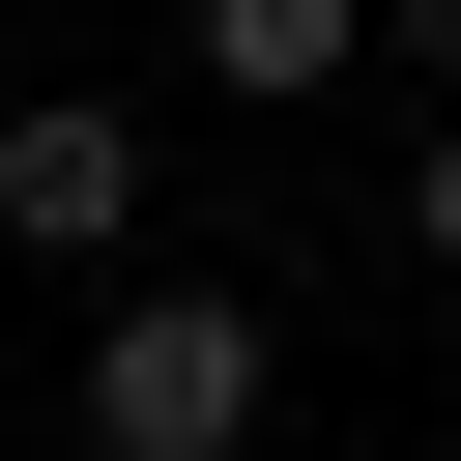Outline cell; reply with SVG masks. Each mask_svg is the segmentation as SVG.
<instances>
[{"mask_svg":"<svg viewBox=\"0 0 461 461\" xmlns=\"http://www.w3.org/2000/svg\"><path fill=\"white\" fill-rule=\"evenodd\" d=\"M230 432H259V288H115L86 461H230Z\"/></svg>","mask_w":461,"mask_h":461,"instance_id":"1","label":"cell"},{"mask_svg":"<svg viewBox=\"0 0 461 461\" xmlns=\"http://www.w3.org/2000/svg\"><path fill=\"white\" fill-rule=\"evenodd\" d=\"M115 230H144V115L29 86V115H0V259H115Z\"/></svg>","mask_w":461,"mask_h":461,"instance_id":"2","label":"cell"},{"mask_svg":"<svg viewBox=\"0 0 461 461\" xmlns=\"http://www.w3.org/2000/svg\"><path fill=\"white\" fill-rule=\"evenodd\" d=\"M346 58H375L346 0H202V86H259V115H288V86H346Z\"/></svg>","mask_w":461,"mask_h":461,"instance_id":"3","label":"cell"},{"mask_svg":"<svg viewBox=\"0 0 461 461\" xmlns=\"http://www.w3.org/2000/svg\"><path fill=\"white\" fill-rule=\"evenodd\" d=\"M403 259H461V115H432V144H403Z\"/></svg>","mask_w":461,"mask_h":461,"instance_id":"4","label":"cell"}]
</instances>
